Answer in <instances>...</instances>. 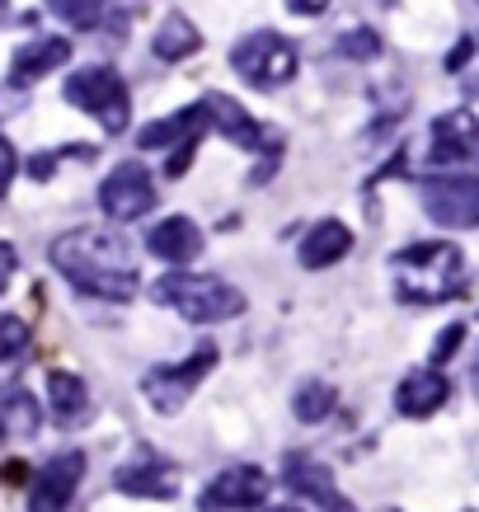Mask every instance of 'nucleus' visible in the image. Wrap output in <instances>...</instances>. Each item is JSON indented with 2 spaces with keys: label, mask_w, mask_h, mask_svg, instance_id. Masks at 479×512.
I'll list each match as a JSON object with an SVG mask.
<instances>
[{
  "label": "nucleus",
  "mask_w": 479,
  "mask_h": 512,
  "mask_svg": "<svg viewBox=\"0 0 479 512\" xmlns=\"http://www.w3.org/2000/svg\"><path fill=\"white\" fill-rule=\"evenodd\" d=\"M47 259L85 296H99V301H127V296H137V264H132V249H127L123 235L94 231V226L66 231L52 240Z\"/></svg>",
  "instance_id": "f257e3e1"
},
{
  "label": "nucleus",
  "mask_w": 479,
  "mask_h": 512,
  "mask_svg": "<svg viewBox=\"0 0 479 512\" xmlns=\"http://www.w3.org/2000/svg\"><path fill=\"white\" fill-rule=\"evenodd\" d=\"M390 273H395V296L409 306H442L451 296H461L470 282L465 254L451 240H418L400 249L390 259Z\"/></svg>",
  "instance_id": "f03ea898"
},
{
  "label": "nucleus",
  "mask_w": 479,
  "mask_h": 512,
  "mask_svg": "<svg viewBox=\"0 0 479 512\" xmlns=\"http://www.w3.org/2000/svg\"><path fill=\"white\" fill-rule=\"evenodd\" d=\"M151 296L160 306H170L174 315H184L188 325H221L245 311V292L221 278H207V273H165L151 287Z\"/></svg>",
  "instance_id": "7ed1b4c3"
},
{
  "label": "nucleus",
  "mask_w": 479,
  "mask_h": 512,
  "mask_svg": "<svg viewBox=\"0 0 479 512\" xmlns=\"http://www.w3.org/2000/svg\"><path fill=\"white\" fill-rule=\"evenodd\" d=\"M62 94H66V104H76L80 113L99 118V127L109 137L127 132V123H132V94H127L123 76L113 66H85V71H76V76L66 80Z\"/></svg>",
  "instance_id": "20e7f679"
},
{
  "label": "nucleus",
  "mask_w": 479,
  "mask_h": 512,
  "mask_svg": "<svg viewBox=\"0 0 479 512\" xmlns=\"http://www.w3.org/2000/svg\"><path fill=\"white\" fill-rule=\"evenodd\" d=\"M231 66H235V76H245L259 90H282V85L296 80L301 57H296V43H287L282 33L259 29L231 47Z\"/></svg>",
  "instance_id": "39448f33"
},
{
  "label": "nucleus",
  "mask_w": 479,
  "mask_h": 512,
  "mask_svg": "<svg viewBox=\"0 0 479 512\" xmlns=\"http://www.w3.org/2000/svg\"><path fill=\"white\" fill-rule=\"evenodd\" d=\"M212 367H217V348H212V343H198V353L188 357V362H165V367H151V372L141 376V395H146L160 414H179Z\"/></svg>",
  "instance_id": "423d86ee"
},
{
  "label": "nucleus",
  "mask_w": 479,
  "mask_h": 512,
  "mask_svg": "<svg viewBox=\"0 0 479 512\" xmlns=\"http://www.w3.org/2000/svg\"><path fill=\"white\" fill-rule=\"evenodd\" d=\"M423 212L442 231H475L479 226V179L475 174H442L423 184Z\"/></svg>",
  "instance_id": "0eeeda50"
},
{
  "label": "nucleus",
  "mask_w": 479,
  "mask_h": 512,
  "mask_svg": "<svg viewBox=\"0 0 479 512\" xmlns=\"http://www.w3.org/2000/svg\"><path fill=\"white\" fill-rule=\"evenodd\" d=\"M151 207H155V179L146 174V165H137V160H123V165L99 184V212L109 221H118V226L141 221Z\"/></svg>",
  "instance_id": "6e6552de"
},
{
  "label": "nucleus",
  "mask_w": 479,
  "mask_h": 512,
  "mask_svg": "<svg viewBox=\"0 0 479 512\" xmlns=\"http://www.w3.org/2000/svg\"><path fill=\"white\" fill-rule=\"evenodd\" d=\"M268 489H273L268 470H259V466H226L221 475L207 480L198 508L202 512H249V508H263Z\"/></svg>",
  "instance_id": "1a4fd4ad"
},
{
  "label": "nucleus",
  "mask_w": 479,
  "mask_h": 512,
  "mask_svg": "<svg viewBox=\"0 0 479 512\" xmlns=\"http://www.w3.org/2000/svg\"><path fill=\"white\" fill-rule=\"evenodd\" d=\"M80 480H85V456H80V451L52 456L29 489V512H66L80 489Z\"/></svg>",
  "instance_id": "9d476101"
},
{
  "label": "nucleus",
  "mask_w": 479,
  "mask_h": 512,
  "mask_svg": "<svg viewBox=\"0 0 479 512\" xmlns=\"http://www.w3.org/2000/svg\"><path fill=\"white\" fill-rule=\"evenodd\" d=\"M447 400H451V381L437 372V367H414V372H404V381L395 386V409H400L404 419H428V414H437Z\"/></svg>",
  "instance_id": "9b49d317"
},
{
  "label": "nucleus",
  "mask_w": 479,
  "mask_h": 512,
  "mask_svg": "<svg viewBox=\"0 0 479 512\" xmlns=\"http://www.w3.org/2000/svg\"><path fill=\"white\" fill-rule=\"evenodd\" d=\"M479 151V123L470 109H451L433 118V160L437 165H461Z\"/></svg>",
  "instance_id": "f8f14e48"
},
{
  "label": "nucleus",
  "mask_w": 479,
  "mask_h": 512,
  "mask_svg": "<svg viewBox=\"0 0 479 512\" xmlns=\"http://www.w3.org/2000/svg\"><path fill=\"white\" fill-rule=\"evenodd\" d=\"M146 249H151L160 264L184 268L188 259H198V254H202V231H198V221H188V217H165L160 226H151V235H146Z\"/></svg>",
  "instance_id": "ddd939ff"
},
{
  "label": "nucleus",
  "mask_w": 479,
  "mask_h": 512,
  "mask_svg": "<svg viewBox=\"0 0 479 512\" xmlns=\"http://www.w3.org/2000/svg\"><path fill=\"white\" fill-rule=\"evenodd\" d=\"M71 62V43L66 38H38V43L15 47V62H10V85L15 90H29L33 80L52 76L57 66Z\"/></svg>",
  "instance_id": "4468645a"
},
{
  "label": "nucleus",
  "mask_w": 479,
  "mask_h": 512,
  "mask_svg": "<svg viewBox=\"0 0 479 512\" xmlns=\"http://www.w3.org/2000/svg\"><path fill=\"white\" fill-rule=\"evenodd\" d=\"M202 104H207V127H217L226 141L245 146V151H259L263 146V127L249 118V109L240 99H231V94H207Z\"/></svg>",
  "instance_id": "2eb2a0df"
},
{
  "label": "nucleus",
  "mask_w": 479,
  "mask_h": 512,
  "mask_svg": "<svg viewBox=\"0 0 479 512\" xmlns=\"http://www.w3.org/2000/svg\"><path fill=\"white\" fill-rule=\"evenodd\" d=\"M353 249V231L343 221H315L310 235H301V264L306 268H334Z\"/></svg>",
  "instance_id": "dca6fc26"
},
{
  "label": "nucleus",
  "mask_w": 479,
  "mask_h": 512,
  "mask_svg": "<svg viewBox=\"0 0 479 512\" xmlns=\"http://www.w3.org/2000/svg\"><path fill=\"white\" fill-rule=\"evenodd\" d=\"M282 480H287V489H292L296 498H310L315 508H320L329 494H339V484H334L329 466H320V461H315V456H306V451H292V456H287Z\"/></svg>",
  "instance_id": "f3484780"
},
{
  "label": "nucleus",
  "mask_w": 479,
  "mask_h": 512,
  "mask_svg": "<svg viewBox=\"0 0 479 512\" xmlns=\"http://www.w3.org/2000/svg\"><path fill=\"white\" fill-rule=\"evenodd\" d=\"M47 404H52V419L71 428L90 414V386L76 372H52L47 376Z\"/></svg>",
  "instance_id": "a211bd4d"
},
{
  "label": "nucleus",
  "mask_w": 479,
  "mask_h": 512,
  "mask_svg": "<svg viewBox=\"0 0 479 512\" xmlns=\"http://www.w3.org/2000/svg\"><path fill=\"white\" fill-rule=\"evenodd\" d=\"M202 127H207V104H188V109L170 113V118H160V123L141 127L137 146L141 151H155V146H170V141H179V137H198Z\"/></svg>",
  "instance_id": "6ab92c4d"
},
{
  "label": "nucleus",
  "mask_w": 479,
  "mask_h": 512,
  "mask_svg": "<svg viewBox=\"0 0 479 512\" xmlns=\"http://www.w3.org/2000/svg\"><path fill=\"white\" fill-rule=\"evenodd\" d=\"M118 489L127 498H174V470L165 461H137V466L118 470Z\"/></svg>",
  "instance_id": "aec40b11"
},
{
  "label": "nucleus",
  "mask_w": 479,
  "mask_h": 512,
  "mask_svg": "<svg viewBox=\"0 0 479 512\" xmlns=\"http://www.w3.org/2000/svg\"><path fill=\"white\" fill-rule=\"evenodd\" d=\"M202 47V33H198V24L188 15H165V24L155 29V38H151V52L160 57V62H184V57H193Z\"/></svg>",
  "instance_id": "412c9836"
},
{
  "label": "nucleus",
  "mask_w": 479,
  "mask_h": 512,
  "mask_svg": "<svg viewBox=\"0 0 479 512\" xmlns=\"http://www.w3.org/2000/svg\"><path fill=\"white\" fill-rule=\"evenodd\" d=\"M0 428L15 437H33L43 428V409H38V400H33L29 390L0 386Z\"/></svg>",
  "instance_id": "4be33fe9"
},
{
  "label": "nucleus",
  "mask_w": 479,
  "mask_h": 512,
  "mask_svg": "<svg viewBox=\"0 0 479 512\" xmlns=\"http://www.w3.org/2000/svg\"><path fill=\"white\" fill-rule=\"evenodd\" d=\"M334 404H339V395H334V386H325V381H301L292 395V409L301 423H325L329 414H334Z\"/></svg>",
  "instance_id": "5701e85b"
},
{
  "label": "nucleus",
  "mask_w": 479,
  "mask_h": 512,
  "mask_svg": "<svg viewBox=\"0 0 479 512\" xmlns=\"http://www.w3.org/2000/svg\"><path fill=\"white\" fill-rule=\"evenodd\" d=\"M47 10L71 29H94L104 15V0H47Z\"/></svg>",
  "instance_id": "b1692460"
},
{
  "label": "nucleus",
  "mask_w": 479,
  "mask_h": 512,
  "mask_svg": "<svg viewBox=\"0 0 479 512\" xmlns=\"http://www.w3.org/2000/svg\"><path fill=\"white\" fill-rule=\"evenodd\" d=\"M29 353V325L15 315H0V362H19Z\"/></svg>",
  "instance_id": "393cba45"
},
{
  "label": "nucleus",
  "mask_w": 479,
  "mask_h": 512,
  "mask_svg": "<svg viewBox=\"0 0 479 512\" xmlns=\"http://www.w3.org/2000/svg\"><path fill=\"white\" fill-rule=\"evenodd\" d=\"M15 174H19V151L10 146V141L0 137V198L10 193V184H15Z\"/></svg>",
  "instance_id": "a878e982"
},
{
  "label": "nucleus",
  "mask_w": 479,
  "mask_h": 512,
  "mask_svg": "<svg viewBox=\"0 0 479 512\" xmlns=\"http://www.w3.org/2000/svg\"><path fill=\"white\" fill-rule=\"evenodd\" d=\"M461 339H465V329L461 325H451V329H442L437 334V348H433V362H447L456 348H461Z\"/></svg>",
  "instance_id": "bb28decb"
},
{
  "label": "nucleus",
  "mask_w": 479,
  "mask_h": 512,
  "mask_svg": "<svg viewBox=\"0 0 479 512\" xmlns=\"http://www.w3.org/2000/svg\"><path fill=\"white\" fill-rule=\"evenodd\" d=\"M343 52H348V57H376V33H348V38H343Z\"/></svg>",
  "instance_id": "cd10ccee"
},
{
  "label": "nucleus",
  "mask_w": 479,
  "mask_h": 512,
  "mask_svg": "<svg viewBox=\"0 0 479 512\" xmlns=\"http://www.w3.org/2000/svg\"><path fill=\"white\" fill-rule=\"evenodd\" d=\"M15 268H19V254H15V245H5L0 240V292L15 282Z\"/></svg>",
  "instance_id": "c85d7f7f"
},
{
  "label": "nucleus",
  "mask_w": 479,
  "mask_h": 512,
  "mask_svg": "<svg viewBox=\"0 0 479 512\" xmlns=\"http://www.w3.org/2000/svg\"><path fill=\"white\" fill-rule=\"evenodd\" d=\"M292 5V15H306V19H315V15H325L334 0H287Z\"/></svg>",
  "instance_id": "c756f323"
},
{
  "label": "nucleus",
  "mask_w": 479,
  "mask_h": 512,
  "mask_svg": "<svg viewBox=\"0 0 479 512\" xmlns=\"http://www.w3.org/2000/svg\"><path fill=\"white\" fill-rule=\"evenodd\" d=\"M263 512H306V508H296V503H282V508H263Z\"/></svg>",
  "instance_id": "7c9ffc66"
},
{
  "label": "nucleus",
  "mask_w": 479,
  "mask_h": 512,
  "mask_svg": "<svg viewBox=\"0 0 479 512\" xmlns=\"http://www.w3.org/2000/svg\"><path fill=\"white\" fill-rule=\"evenodd\" d=\"M475 395H479V362H475Z\"/></svg>",
  "instance_id": "2f4dec72"
},
{
  "label": "nucleus",
  "mask_w": 479,
  "mask_h": 512,
  "mask_svg": "<svg viewBox=\"0 0 479 512\" xmlns=\"http://www.w3.org/2000/svg\"><path fill=\"white\" fill-rule=\"evenodd\" d=\"M386 512H400V508H386Z\"/></svg>",
  "instance_id": "473e14b6"
}]
</instances>
